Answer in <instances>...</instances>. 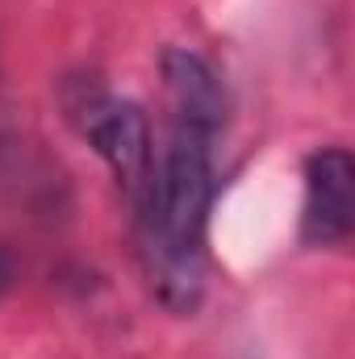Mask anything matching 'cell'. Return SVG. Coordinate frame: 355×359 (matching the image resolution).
I'll use <instances>...</instances> for the list:
<instances>
[{
	"label": "cell",
	"mask_w": 355,
	"mask_h": 359,
	"mask_svg": "<svg viewBox=\"0 0 355 359\" xmlns=\"http://www.w3.org/2000/svg\"><path fill=\"white\" fill-rule=\"evenodd\" d=\"M213 142L217 134L176 126L168 147L151 163V176L138 205V259L168 309H196L205 292V230L217 192L213 172Z\"/></svg>",
	"instance_id": "cell-1"
},
{
	"label": "cell",
	"mask_w": 355,
	"mask_h": 359,
	"mask_svg": "<svg viewBox=\"0 0 355 359\" xmlns=\"http://www.w3.org/2000/svg\"><path fill=\"white\" fill-rule=\"evenodd\" d=\"M67 113L80 126V134L88 138V147L113 168L117 184L130 196H138L151 176V163H155L151 126H147L142 109L130 100H117L113 92L96 88V84H80L67 96Z\"/></svg>",
	"instance_id": "cell-2"
},
{
	"label": "cell",
	"mask_w": 355,
	"mask_h": 359,
	"mask_svg": "<svg viewBox=\"0 0 355 359\" xmlns=\"http://www.w3.org/2000/svg\"><path fill=\"white\" fill-rule=\"evenodd\" d=\"M355 222V163L343 147H322L305 159L301 238L309 247H335Z\"/></svg>",
	"instance_id": "cell-3"
},
{
	"label": "cell",
	"mask_w": 355,
	"mask_h": 359,
	"mask_svg": "<svg viewBox=\"0 0 355 359\" xmlns=\"http://www.w3.org/2000/svg\"><path fill=\"white\" fill-rule=\"evenodd\" d=\"M163 80H168L172 121L176 126L222 134V126H226V92H222L217 72L201 55H192V50H168L163 55Z\"/></svg>",
	"instance_id": "cell-4"
}]
</instances>
